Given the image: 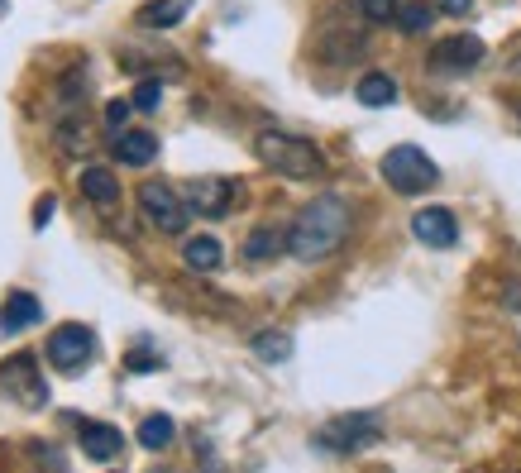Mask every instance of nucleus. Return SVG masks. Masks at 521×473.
Returning a JSON list of instances; mask_svg holds the SVG:
<instances>
[{
  "label": "nucleus",
  "mask_w": 521,
  "mask_h": 473,
  "mask_svg": "<svg viewBox=\"0 0 521 473\" xmlns=\"http://www.w3.org/2000/svg\"><path fill=\"white\" fill-rule=\"evenodd\" d=\"M349 225H354V215H349L345 196H316V201L302 206V215L292 220V230H287V254H297L302 263L330 258L349 239Z\"/></svg>",
  "instance_id": "nucleus-1"
},
{
  "label": "nucleus",
  "mask_w": 521,
  "mask_h": 473,
  "mask_svg": "<svg viewBox=\"0 0 521 473\" xmlns=\"http://www.w3.org/2000/svg\"><path fill=\"white\" fill-rule=\"evenodd\" d=\"M254 153H259V163H268L273 172H283V177H321L326 172V153L316 149L311 139L302 134H283V129H263L259 139H254Z\"/></svg>",
  "instance_id": "nucleus-2"
},
{
  "label": "nucleus",
  "mask_w": 521,
  "mask_h": 473,
  "mask_svg": "<svg viewBox=\"0 0 521 473\" xmlns=\"http://www.w3.org/2000/svg\"><path fill=\"white\" fill-rule=\"evenodd\" d=\"M383 177H388L392 192L416 196V192H431L440 168H435L416 144H397V149H388V158H383Z\"/></svg>",
  "instance_id": "nucleus-3"
},
{
  "label": "nucleus",
  "mask_w": 521,
  "mask_h": 473,
  "mask_svg": "<svg viewBox=\"0 0 521 473\" xmlns=\"http://www.w3.org/2000/svg\"><path fill=\"white\" fill-rule=\"evenodd\" d=\"M0 392H5L10 402H20L24 411L44 407L48 383H44V373H39V359H34V354H10V359L0 364Z\"/></svg>",
  "instance_id": "nucleus-4"
},
{
  "label": "nucleus",
  "mask_w": 521,
  "mask_h": 473,
  "mask_svg": "<svg viewBox=\"0 0 521 473\" xmlns=\"http://www.w3.org/2000/svg\"><path fill=\"white\" fill-rule=\"evenodd\" d=\"M139 206H144L153 230H163V235H182V230H187V211H192V206L177 201V192L168 182H144V187H139Z\"/></svg>",
  "instance_id": "nucleus-5"
},
{
  "label": "nucleus",
  "mask_w": 521,
  "mask_h": 473,
  "mask_svg": "<svg viewBox=\"0 0 521 473\" xmlns=\"http://www.w3.org/2000/svg\"><path fill=\"white\" fill-rule=\"evenodd\" d=\"M91 354H96V340L82 325H58L48 335V364L58 368V373H82L91 364Z\"/></svg>",
  "instance_id": "nucleus-6"
},
{
  "label": "nucleus",
  "mask_w": 521,
  "mask_h": 473,
  "mask_svg": "<svg viewBox=\"0 0 521 473\" xmlns=\"http://www.w3.org/2000/svg\"><path fill=\"white\" fill-rule=\"evenodd\" d=\"M239 196H244V182H235V177H196L187 187V206L220 220V215H230L239 206Z\"/></svg>",
  "instance_id": "nucleus-7"
},
{
  "label": "nucleus",
  "mask_w": 521,
  "mask_h": 473,
  "mask_svg": "<svg viewBox=\"0 0 521 473\" xmlns=\"http://www.w3.org/2000/svg\"><path fill=\"white\" fill-rule=\"evenodd\" d=\"M378 440V421L373 416H340V421H330L321 430V445L326 450H364Z\"/></svg>",
  "instance_id": "nucleus-8"
},
{
  "label": "nucleus",
  "mask_w": 521,
  "mask_h": 473,
  "mask_svg": "<svg viewBox=\"0 0 521 473\" xmlns=\"http://www.w3.org/2000/svg\"><path fill=\"white\" fill-rule=\"evenodd\" d=\"M412 235L421 239V244H431V249H450L459 239V225L445 206H426V211L412 215Z\"/></svg>",
  "instance_id": "nucleus-9"
},
{
  "label": "nucleus",
  "mask_w": 521,
  "mask_h": 473,
  "mask_svg": "<svg viewBox=\"0 0 521 473\" xmlns=\"http://www.w3.org/2000/svg\"><path fill=\"white\" fill-rule=\"evenodd\" d=\"M435 67H478L483 63V39H474V34H455V39H445L440 48L431 53Z\"/></svg>",
  "instance_id": "nucleus-10"
},
{
  "label": "nucleus",
  "mask_w": 521,
  "mask_h": 473,
  "mask_svg": "<svg viewBox=\"0 0 521 473\" xmlns=\"http://www.w3.org/2000/svg\"><path fill=\"white\" fill-rule=\"evenodd\" d=\"M115 158L130 163V168H149L158 158V139L144 134V129H125V134H115Z\"/></svg>",
  "instance_id": "nucleus-11"
},
{
  "label": "nucleus",
  "mask_w": 521,
  "mask_h": 473,
  "mask_svg": "<svg viewBox=\"0 0 521 473\" xmlns=\"http://www.w3.org/2000/svg\"><path fill=\"white\" fill-rule=\"evenodd\" d=\"M82 454L96 459V464L115 459V454H120V430L106 426V421H87V426H82Z\"/></svg>",
  "instance_id": "nucleus-12"
},
{
  "label": "nucleus",
  "mask_w": 521,
  "mask_h": 473,
  "mask_svg": "<svg viewBox=\"0 0 521 473\" xmlns=\"http://www.w3.org/2000/svg\"><path fill=\"white\" fill-rule=\"evenodd\" d=\"M187 10H192V0H149L139 10V24L144 29H173V24L187 20Z\"/></svg>",
  "instance_id": "nucleus-13"
},
{
  "label": "nucleus",
  "mask_w": 521,
  "mask_h": 473,
  "mask_svg": "<svg viewBox=\"0 0 521 473\" xmlns=\"http://www.w3.org/2000/svg\"><path fill=\"white\" fill-rule=\"evenodd\" d=\"M182 263H187L192 273H211V268H220V239H211V235L182 239Z\"/></svg>",
  "instance_id": "nucleus-14"
},
{
  "label": "nucleus",
  "mask_w": 521,
  "mask_h": 473,
  "mask_svg": "<svg viewBox=\"0 0 521 473\" xmlns=\"http://www.w3.org/2000/svg\"><path fill=\"white\" fill-rule=\"evenodd\" d=\"M39 316H44V306H39L34 292H15V297L5 301V330H10V335H15V330H29Z\"/></svg>",
  "instance_id": "nucleus-15"
},
{
  "label": "nucleus",
  "mask_w": 521,
  "mask_h": 473,
  "mask_svg": "<svg viewBox=\"0 0 521 473\" xmlns=\"http://www.w3.org/2000/svg\"><path fill=\"white\" fill-rule=\"evenodd\" d=\"M82 192L96 201V206H115L120 201V182L110 168H82Z\"/></svg>",
  "instance_id": "nucleus-16"
},
{
  "label": "nucleus",
  "mask_w": 521,
  "mask_h": 473,
  "mask_svg": "<svg viewBox=\"0 0 521 473\" xmlns=\"http://www.w3.org/2000/svg\"><path fill=\"white\" fill-rule=\"evenodd\" d=\"M354 96H359L364 106H392V101H397V82H392L388 72H369V77H359Z\"/></svg>",
  "instance_id": "nucleus-17"
},
{
  "label": "nucleus",
  "mask_w": 521,
  "mask_h": 473,
  "mask_svg": "<svg viewBox=\"0 0 521 473\" xmlns=\"http://www.w3.org/2000/svg\"><path fill=\"white\" fill-rule=\"evenodd\" d=\"M283 249H287L283 230H268V225H263V230H254V235H249V244H244V258H249V263H268V258H278Z\"/></svg>",
  "instance_id": "nucleus-18"
},
{
  "label": "nucleus",
  "mask_w": 521,
  "mask_h": 473,
  "mask_svg": "<svg viewBox=\"0 0 521 473\" xmlns=\"http://www.w3.org/2000/svg\"><path fill=\"white\" fill-rule=\"evenodd\" d=\"M173 416H144V426H139V445L144 450H163V445H173Z\"/></svg>",
  "instance_id": "nucleus-19"
},
{
  "label": "nucleus",
  "mask_w": 521,
  "mask_h": 473,
  "mask_svg": "<svg viewBox=\"0 0 521 473\" xmlns=\"http://www.w3.org/2000/svg\"><path fill=\"white\" fill-rule=\"evenodd\" d=\"M254 354L268 359V364H283L287 354H292V335H283V330H263V335H254Z\"/></svg>",
  "instance_id": "nucleus-20"
},
{
  "label": "nucleus",
  "mask_w": 521,
  "mask_h": 473,
  "mask_svg": "<svg viewBox=\"0 0 521 473\" xmlns=\"http://www.w3.org/2000/svg\"><path fill=\"white\" fill-rule=\"evenodd\" d=\"M397 24H402L407 34H426V29H431V10H426V5H402V10H397Z\"/></svg>",
  "instance_id": "nucleus-21"
},
{
  "label": "nucleus",
  "mask_w": 521,
  "mask_h": 473,
  "mask_svg": "<svg viewBox=\"0 0 521 473\" xmlns=\"http://www.w3.org/2000/svg\"><path fill=\"white\" fill-rule=\"evenodd\" d=\"M158 101H163V86L139 82V91H134V110H158Z\"/></svg>",
  "instance_id": "nucleus-22"
},
{
  "label": "nucleus",
  "mask_w": 521,
  "mask_h": 473,
  "mask_svg": "<svg viewBox=\"0 0 521 473\" xmlns=\"http://www.w3.org/2000/svg\"><path fill=\"white\" fill-rule=\"evenodd\" d=\"M359 10H364L369 20H392L402 5H397V0H359Z\"/></svg>",
  "instance_id": "nucleus-23"
},
{
  "label": "nucleus",
  "mask_w": 521,
  "mask_h": 473,
  "mask_svg": "<svg viewBox=\"0 0 521 473\" xmlns=\"http://www.w3.org/2000/svg\"><path fill=\"white\" fill-rule=\"evenodd\" d=\"M125 120H130V101H110V106H106V125L120 134V125H125Z\"/></svg>",
  "instance_id": "nucleus-24"
},
{
  "label": "nucleus",
  "mask_w": 521,
  "mask_h": 473,
  "mask_svg": "<svg viewBox=\"0 0 521 473\" xmlns=\"http://www.w3.org/2000/svg\"><path fill=\"white\" fill-rule=\"evenodd\" d=\"M125 364H130L134 373H153V368H163V359H153V354H144V349H139V354H130Z\"/></svg>",
  "instance_id": "nucleus-25"
},
{
  "label": "nucleus",
  "mask_w": 521,
  "mask_h": 473,
  "mask_svg": "<svg viewBox=\"0 0 521 473\" xmlns=\"http://www.w3.org/2000/svg\"><path fill=\"white\" fill-rule=\"evenodd\" d=\"M435 10H445V15H469L474 0H435Z\"/></svg>",
  "instance_id": "nucleus-26"
},
{
  "label": "nucleus",
  "mask_w": 521,
  "mask_h": 473,
  "mask_svg": "<svg viewBox=\"0 0 521 473\" xmlns=\"http://www.w3.org/2000/svg\"><path fill=\"white\" fill-rule=\"evenodd\" d=\"M48 220H53V196H44V201L34 206V225H39V230H44Z\"/></svg>",
  "instance_id": "nucleus-27"
},
{
  "label": "nucleus",
  "mask_w": 521,
  "mask_h": 473,
  "mask_svg": "<svg viewBox=\"0 0 521 473\" xmlns=\"http://www.w3.org/2000/svg\"><path fill=\"white\" fill-rule=\"evenodd\" d=\"M512 63H517V67H521V43H517V53H512Z\"/></svg>",
  "instance_id": "nucleus-28"
}]
</instances>
